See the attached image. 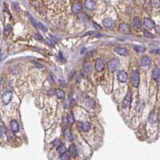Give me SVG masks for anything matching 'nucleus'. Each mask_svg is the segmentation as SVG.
I'll use <instances>...</instances> for the list:
<instances>
[{"mask_svg": "<svg viewBox=\"0 0 160 160\" xmlns=\"http://www.w3.org/2000/svg\"><path fill=\"white\" fill-rule=\"evenodd\" d=\"M131 83L133 85V86L135 87H138V85H139V81H140V75H139V72L138 71H133L131 73Z\"/></svg>", "mask_w": 160, "mask_h": 160, "instance_id": "nucleus-1", "label": "nucleus"}, {"mask_svg": "<svg viewBox=\"0 0 160 160\" xmlns=\"http://www.w3.org/2000/svg\"><path fill=\"white\" fill-rule=\"evenodd\" d=\"M131 101H132V94H131L130 91H128L126 97L124 98L123 101H122V107H124V108L129 107V106H130V103H131Z\"/></svg>", "mask_w": 160, "mask_h": 160, "instance_id": "nucleus-2", "label": "nucleus"}, {"mask_svg": "<svg viewBox=\"0 0 160 160\" xmlns=\"http://www.w3.org/2000/svg\"><path fill=\"white\" fill-rule=\"evenodd\" d=\"M77 128L82 132H87L90 129V124L88 122H79L77 123Z\"/></svg>", "mask_w": 160, "mask_h": 160, "instance_id": "nucleus-3", "label": "nucleus"}, {"mask_svg": "<svg viewBox=\"0 0 160 160\" xmlns=\"http://www.w3.org/2000/svg\"><path fill=\"white\" fill-rule=\"evenodd\" d=\"M120 62L118 61V59H113L108 63V67H109V70L110 72H114L115 71L118 67H119Z\"/></svg>", "mask_w": 160, "mask_h": 160, "instance_id": "nucleus-4", "label": "nucleus"}, {"mask_svg": "<svg viewBox=\"0 0 160 160\" xmlns=\"http://www.w3.org/2000/svg\"><path fill=\"white\" fill-rule=\"evenodd\" d=\"M105 64L101 59H100V58L97 59L96 63H95V69H96V71L97 72L102 71L104 69H105Z\"/></svg>", "mask_w": 160, "mask_h": 160, "instance_id": "nucleus-5", "label": "nucleus"}, {"mask_svg": "<svg viewBox=\"0 0 160 160\" xmlns=\"http://www.w3.org/2000/svg\"><path fill=\"white\" fill-rule=\"evenodd\" d=\"M12 99V93L11 91H7L2 95V101L4 105H7Z\"/></svg>", "mask_w": 160, "mask_h": 160, "instance_id": "nucleus-6", "label": "nucleus"}, {"mask_svg": "<svg viewBox=\"0 0 160 160\" xmlns=\"http://www.w3.org/2000/svg\"><path fill=\"white\" fill-rule=\"evenodd\" d=\"M118 80L121 83H126L128 79V75L126 71H120L118 72Z\"/></svg>", "mask_w": 160, "mask_h": 160, "instance_id": "nucleus-7", "label": "nucleus"}, {"mask_svg": "<svg viewBox=\"0 0 160 160\" xmlns=\"http://www.w3.org/2000/svg\"><path fill=\"white\" fill-rule=\"evenodd\" d=\"M85 7H86V9H88L89 11H93L95 9V7H96V3H95L93 0H85Z\"/></svg>", "mask_w": 160, "mask_h": 160, "instance_id": "nucleus-8", "label": "nucleus"}, {"mask_svg": "<svg viewBox=\"0 0 160 160\" xmlns=\"http://www.w3.org/2000/svg\"><path fill=\"white\" fill-rule=\"evenodd\" d=\"M119 30L122 34H129L130 33V27L126 23H122L119 26Z\"/></svg>", "mask_w": 160, "mask_h": 160, "instance_id": "nucleus-9", "label": "nucleus"}, {"mask_svg": "<svg viewBox=\"0 0 160 160\" xmlns=\"http://www.w3.org/2000/svg\"><path fill=\"white\" fill-rule=\"evenodd\" d=\"M11 130L12 132L14 133H17L19 131V123L17 122L16 120H12L11 122Z\"/></svg>", "mask_w": 160, "mask_h": 160, "instance_id": "nucleus-10", "label": "nucleus"}, {"mask_svg": "<svg viewBox=\"0 0 160 160\" xmlns=\"http://www.w3.org/2000/svg\"><path fill=\"white\" fill-rule=\"evenodd\" d=\"M82 8H83V7H82V4L79 3H76L73 4V5H72V12L74 13V14L78 15L79 13L81 11Z\"/></svg>", "mask_w": 160, "mask_h": 160, "instance_id": "nucleus-11", "label": "nucleus"}, {"mask_svg": "<svg viewBox=\"0 0 160 160\" xmlns=\"http://www.w3.org/2000/svg\"><path fill=\"white\" fill-rule=\"evenodd\" d=\"M102 23L104 25V27H105L106 28H111V27H114V22L113 21V19H112L107 18V19H105L103 20Z\"/></svg>", "mask_w": 160, "mask_h": 160, "instance_id": "nucleus-12", "label": "nucleus"}, {"mask_svg": "<svg viewBox=\"0 0 160 160\" xmlns=\"http://www.w3.org/2000/svg\"><path fill=\"white\" fill-rule=\"evenodd\" d=\"M141 64L142 67H150V64H151V61H150V59L148 57V56H144V57H142L141 59Z\"/></svg>", "mask_w": 160, "mask_h": 160, "instance_id": "nucleus-13", "label": "nucleus"}, {"mask_svg": "<svg viewBox=\"0 0 160 160\" xmlns=\"http://www.w3.org/2000/svg\"><path fill=\"white\" fill-rule=\"evenodd\" d=\"M144 24L146 27L149 29H152L154 27V22L152 19H148V18L144 19Z\"/></svg>", "mask_w": 160, "mask_h": 160, "instance_id": "nucleus-14", "label": "nucleus"}, {"mask_svg": "<svg viewBox=\"0 0 160 160\" xmlns=\"http://www.w3.org/2000/svg\"><path fill=\"white\" fill-rule=\"evenodd\" d=\"M93 70V67L91 63H90L89 62H87L85 63L84 65H83V71L86 73V74H90L91 73Z\"/></svg>", "mask_w": 160, "mask_h": 160, "instance_id": "nucleus-15", "label": "nucleus"}, {"mask_svg": "<svg viewBox=\"0 0 160 160\" xmlns=\"http://www.w3.org/2000/svg\"><path fill=\"white\" fill-rule=\"evenodd\" d=\"M149 122L151 124H154L155 123H157L158 121V115L156 113H154V112H152V113H150L149 115V118H148Z\"/></svg>", "mask_w": 160, "mask_h": 160, "instance_id": "nucleus-16", "label": "nucleus"}, {"mask_svg": "<svg viewBox=\"0 0 160 160\" xmlns=\"http://www.w3.org/2000/svg\"><path fill=\"white\" fill-rule=\"evenodd\" d=\"M114 51L120 55H126L128 53V50L124 47H116L114 49Z\"/></svg>", "mask_w": 160, "mask_h": 160, "instance_id": "nucleus-17", "label": "nucleus"}, {"mask_svg": "<svg viewBox=\"0 0 160 160\" xmlns=\"http://www.w3.org/2000/svg\"><path fill=\"white\" fill-rule=\"evenodd\" d=\"M152 77L153 79L154 80H158V79L160 77V70L159 68L158 67H155L154 70H153V72H152Z\"/></svg>", "mask_w": 160, "mask_h": 160, "instance_id": "nucleus-18", "label": "nucleus"}, {"mask_svg": "<svg viewBox=\"0 0 160 160\" xmlns=\"http://www.w3.org/2000/svg\"><path fill=\"white\" fill-rule=\"evenodd\" d=\"M68 151H69V154H70V156L75 157L76 155V149L75 146L73 145V144H72L70 146H69Z\"/></svg>", "mask_w": 160, "mask_h": 160, "instance_id": "nucleus-19", "label": "nucleus"}, {"mask_svg": "<svg viewBox=\"0 0 160 160\" xmlns=\"http://www.w3.org/2000/svg\"><path fill=\"white\" fill-rule=\"evenodd\" d=\"M74 117H73V115L72 113H69L68 115H67V123L69 125V126H71V125H72L73 123H74Z\"/></svg>", "mask_w": 160, "mask_h": 160, "instance_id": "nucleus-20", "label": "nucleus"}, {"mask_svg": "<svg viewBox=\"0 0 160 160\" xmlns=\"http://www.w3.org/2000/svg\"><path fill=\"white\" fill-rule=\"evenodd\" d=\"M56 94H57V98H60V99H63L64 98V90H60V89H57V90H56Z\"/></svg>", "mask_w": 160, "mask_h": 160, "instance_id": "nucleus-21", "label": "nucleus"}, {"mask_svg": "<svg viewBox=\"0 0 160 160\" xmlns=\"http://www.w3.org/2000/svg\"><path fill=\"white\" fill-rule=\"evenodd\" d=\"M64 135L65 139L68 140H71L72 139V134H71V131L69 129H65L64 131Z\"/></svg>", "mask_w": 160, "mask_h": 160, "instance_id": "nucleus-22", "label": "nucleus"}, {"mask_svg": "<svg viewBox=\"0 0 160 160\" xmlns=\"http://www.w3.org/2000/svg\"><path fill=\"white\" fill-rule=\"evenodd\" d=\"M134 49H135V50L138 53H143L146 51V48L142 46H135Z\"/></svg>", "mask_w": 160, "mask_h": 160, "instance_id": "nucleus-23", "label": "nucleus"}, {"mask_svg": "<svg viewBox=\"0 0 160 160\" xmlns=\"http://www.w3.org/2000/svg\"><path fill=\"white\" fill-rule=\"evenodd\" d=\"M66 147H65V146L63 145V144H60L59 146H57V151L60 154H62L64 153H65L66 152Z\"/></svg>", "mask_w": 160, "mask_h": 160, "instance_id": "nucleus-24", "label": "nucleus"}, {"mask_svg": "<svg viewBox=\"0 0 160 160\" xmlns=\"http://www.w3.org/2000/svg\"><path fill=\"white\" fill-rule=\"evenodd\" d=\"M134 26H135V27L137 29H139L141 27V22L139 19L137 18V17L134 19Z\"/></svg>", "mask_w": 160, "mask_h": 160, "instance_id": "nucleus-25", "label": "nucleus"}, {"mask_svg": "<svg viewBox=\"0 0 160 160\" xmlns=\"http://www.w3.org/2000/svg\"><path fill=\"white\" fill-rule=\"evenodd\" d=\"M11 31V24H7L6 27H4V34H7Z\"/></svg>", "mask_w": 160, "mask_h": 160, "instance_id": "nucleus-26", "label": "nucleus"}, {"mask_svg": "<svg viewBox=\"0 0 160 160\" xmlns=\"http://www.w3.org/2000/svg\"><path fill=\"white\" fill-rule=\"evenodd\" d=\"M6 133H7V130L5 126H3V125L0 126V136H4L6 135Z\"/></svg>", "mask_w": 160, "mask_h": 160, "instance_id": "nucleus-27", "label": "nucleus"}, {"mask_svg": "<svg viewBox=\"0 0 160 160\" xmlns=\"http://www.w3.org/2000/svg\"><path fill=\"white\" fill-rule=\"evenodd\" d=\"M78 15H79V19H81L82 21H85V20L89 19V17L86 15L85 13H81V14H80V13H79Z\"/></svg>", "mask_w": 160, "mask_h": 160, "instance_id": "nucleus-28", "label": "nucleus"}, {"mask_svg": "<svg viewBox=\"0 0 160 160\" xmlns=\"http://www.w3.org/2000/svg\"><path fill=\"white\" fill-rule=\"evenodd\" d=\"M15 135H14V134H13L12 132H8L7 133V139H8V140L9 141H13L15 139Z\"/></svg>", "mask_w": 160, "mask_h": 160, "instance_id": "nucleus-29", "label": "nucleus"}, {"mask_svg": "<svg viewBox=\"0 0 160 160\" xmlns=\"http://www.w3.org/2000/svg\"><path fill=\"white\" fill-rule=\"evenodd\" d=\"M144 35L146 38H153L154 37L152 34H151L150 32H149L148 31H146V30H144Z\"/></svg>", "mask_w": 160, "mask_h": 160, "instance_id": "nucleus-30", "label": "nucleus"}, {"mask_svg": "<svg viewBox=\"0 0 160 160\" xmlns=\"http://www.w3.org/2000/svg\"><path fill=\"white\" fill-rule=\"evenodd\" d=\"M28 17H29L30 20H31V23H32V25H33V26H35V27H37V23H36V20L34 19V18H33V17H32L31 15H30V14H28Z\"/></svg>", "mask_w": 160, "mask_h": 160, "instance_id": "nucleus-31", "label": "nucleus"}, {"mask_svg": "<svg viewBox=\"0 0 160 160\" xmlns=\"http://www.w3.org/2000/svg\"><path fill=\"white\" fill-rule=\"evenodd\" d=\"M37 26H38L39 28H40V30H42L43 31H47V28L44 27V25H43L41 23H39L37 24Z\"/></svg>", "mask_w": 160, "mask_h": 160, "instance_id": "nucleus-32", "label": "nucleus"}, {"mask_svg": "<svg viewBox=\"0 0 160 160\" xmlns=\"http://www.w3.org/2000/svg\"><path fill=\"white\" fill-rule=\"evenodd\" d=\"M52 144L54 146H56V147H57V146H59L60 144H61V142H60V141L59 139H56L52 142Z\"/></svg>", "mask_w": 160, "mask_h": 160, "instance_id": "nucleus-33", "label": "nucleus"}, {"mask_svg": "<svg viewBox=\"0 0 160 160\" xmlns=\"http://www.w3.org/2000/svg\"><path fill=\"white\" fill-rule=\"evenodd\" d=\"M60 159H62V160H68V158H69V157H68V154H65V153H64V154H61V156H60Z\"/></svg>", "mask_w": 160, "mask_h": 160, "instance_id": "nucleus-34", "label": "nucleus"}, {"mask_svg": "<svg viewBox=\"0 0 160 160\" xmlns=\"http://www.w3.org/2000/svg\"><path fill=\"white\" fill-rule=\"evenodd\" d=\"M35 37L37 38L39 40H42V39H44V38H43V37H41L40 35H39V34H36V35H35Z\"/></svg>", "mask_w": 160, "mask_h": 160, "instance_id": "nucleus-35", "label": "nucleus"}, {"mask_svg": "<svg viewBox=\"0 0 160 160\" xmlns=\"http://www.w3.org/2000/svg\"><path fill=\"white\" fill-rule=\"evenodd\" d=\"M151 53H156V54H160V50H151Z\"/></svg>", "mask_w": 160, "mask_h": 160, "instance_id": "nucleus-36", "label": "nucleus"}, {"mask_svg": "<svg viewBox=\"0 0 160 160\" xmlns=\"http://www.w3.org/2000/svg\"><path fill=\"white\" fill-rule=\"evenodd\" d=\"M155 31H156L158 34H160V26H158V27H155Z\"/></svg>", "mask_w": 160, "mask_h": 160, "instance_id": "nucleus-37", "label": "nucleus"}, {"mask_svg": "<svg viewBox=\"0 0 160 160\" xmlns=\"http://www.w3.org/2000/svg\"><path fill=\"white\" fill-rule=\"evenodd\" d=\"M158 85H159V86H160V77L158 78Z\"/></svg>", "mask_w": 160, "mask_h": 160, "instance_id": "nucleus-38", "label": "nucleus"}, {"mask_svg": "<svg viewBox=\"0 0 160 160\" xmlns=\"http://www.w3.org/2000/svg\"><path fill=\"white\" fill-rule=\"evenodd\" d=\"M2 80H3V79H2V78L0 77V84H1V83H2Z\"/></svg>", "mask_w": 160, "mask_h": 160, "instance_id": "nucleus-39", "label": "nucleus"}, {"mask_svg": "<svg viewBox=\"0 0 160 160\" xmlns=\"http://www.w3.org/2000/svg\"><path fill=\"white\" fill-rule=\"evenodd\" d=\"M0 55H1V50H0Z\"/></svg>", "mask_w": 160, "mask_h": 160, "instance_id": "nucleus-40", "label": "nucleus"}]
</instances>
